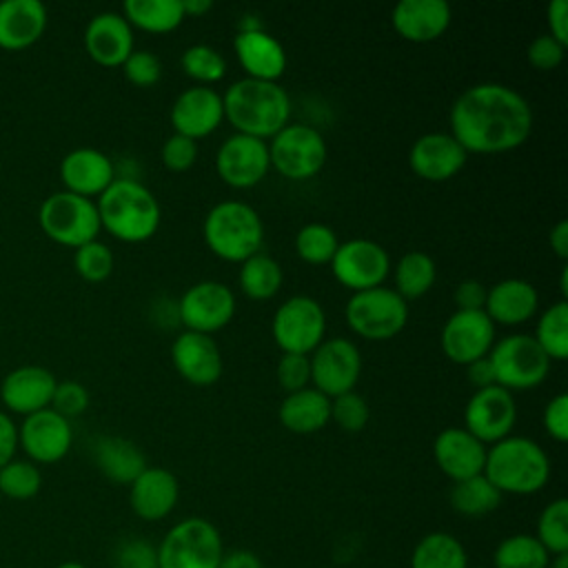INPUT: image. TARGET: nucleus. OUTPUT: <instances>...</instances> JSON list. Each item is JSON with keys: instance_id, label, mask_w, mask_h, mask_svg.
Here are the masks:
<instances>
[{"instance_id": "338daca9", "label": "nucleus", "mask_w": 568, "mask_h": 568, "mask_svg": "<svg viewBox=\"0 0 568 568\" xmlns=\"http://www.w3.org/2000/svg\"><path fill=\"white\" fill-rule=\"evenodd\" d=\"M470 568V566H468ZM473 568H493V566H473Z\"/></svg>"}, {"instance_id": "412c9836", "label": "nucleus", "mask_w": 568, "mask_h": 568, "mask_svg": "<svg viewBox=\"0 0 568 568\" xmlns=\"http://www.w3.org/2000/svg\"><path fill=\"white\" fill-rule=\"evenodd\" d=\"M466 158L468 153L450 133L430 131L413 142L408 151V166L426 182H446L464 169Z\"/></svg>"}, {"instance_id": "2eb2a0df", "label": "nucleus", "mask_w": 568, "mask_h": 568, "mask_svg": "<svg viewBox=\"0 0 568 568\" xmlns=\"http://www.w3.org/2000/svg\"><path fill=\"white\" fill-rule=\"evenodd\" d=\"M517 422L515 395L501 386L479 388L464 408V428L481 444H495L510 435Z\"/></svg>"}, {"instance_id": "8fccbe9b", "label": "nucleus", "mask_w": 568, "mask_h": 568, "mask_svg": "<svg viewBox=\"0 0 568 568\" xmlns=\"http://www.w3.org/2000/svg\"><path fill=\"white\" fill-rule=\"evenodd\" d=\"M49 408H53L55 413H60L67 419L78 417L89 408V390L75 379L58 382Z\"/></svg>"}, {"instance_id": "6e6d98bb", "label": "nucleus", "mask_w": 568, "mask_h": 568, "mask_svg": "<svg viewBox=\"0 0 568 568\" xmlns=\"http://www.w3.org/2000/svg\"><path fill=\"white\" fill-rule=\"evenodd\" d=\"M546 22H548V36H552L561 44H568V2L566 0H550V4L546 7Z\"/></svg>"}, {"instance_id": "c756f323", "label": "nucleus", "mask_w": 568, "mask_h": 568, "mask_svg": "<svg viewBox=\"0 0 568 568\" xmlns=\"http://www.w3.org/2000/svg\"><path fill=\"white\" fill-rule=\"evenodd\" d=\"M47 9L40 0L0 2V49L20 51L36 44L47 29Z\"/></svg>"}, {"instance_id": "bb28decb", "label": "nucleus", "mask_w": 568, "mask_h": 568, "mask_svg": "<svg viewBox=\"0 0 568 568\" xmlns=\"http://www.w3.org/2000/svg\"><path fill=\"white\" fill-rule=\"evenodd\" d=\"M60 180L64 191L93 200L100 197L115 180V166L106 153L91 146H80L62 158Z\"/></svg>"}, {"instance_id": "a878e982", "label": "nucleus", "mask_w": 568, "mask_h": 568, "mask_svg": "<svg viewBox=\"0 0 568 568\" xmlns=\"http://www.w3.org/2000/svg\"><path fill=\"white\" fill-rule=\"evenodd\" d=\"M84 49L100 67H122L133 53V27L122 13H95L84 29Z\"/></svg>"}, {"instance_id": "3c124183", "label": "nucleus", "mask_w": 568, "mask_h": 568, "mask_svg": "<svg viewBox=\"0 0 568 568\" xmlns=\"http://www.w3.org/2000/svg\"><path fill=\"white\" fill-rule=\"evenodd\" d=\"M160 158H162V164L173 171V173H182L186 169H191L197 160V142L186 138V135H180V133H171L162 149H160Z\"/></svg>"}, {"instance_id": "c03bdc74", "label": "nucleus", "mask_w": 568, "mask_h": 568, "mask_svg": "<svg viewBox=\"0 0 568 568\" xmlns=\"http://www.w3.org/2000/svg\"><path fill=\"white\" fill-rule=\"evenodd\" d=\"M113 264H115V260H113L111 248L100 240L87 242L73 251L75 273L89 284L104 282L113 273Z\"/></svg>"}, {"instance_id": "b1692460", "label": "nucleus", "mask_w": 568, "mask_h": 568, "mask_svg": "<svg viewBox=\"0 0 568 568\" xmlns=\"http://www.w3.org/2000/svg\"><path fill=\"white\" fill-rule=\"evenodd\" d=\"M433 459L455 484L484 473L486 444L473 437L464 426H450L437 433L433 442Z\"/></svg>"}, {"instance_id": "dca6fc26", "label": "nucleus", "mask_w": 568, "mask_h": 568, "mask_svg": "<svg viewBox=\"0 0 568 568\" xmlns=\"http://www.w3.org/2000/svg\"><path fill=\"white\" fill-rule=\"evenodd\" d=\"M215 171L220 180L233 189H251L271 171L268 146L264 140L233 133L215 153Z\"/></svg>"}, {"instance_id": "4d7b16f0", "label": "nucleus", "mask_w": 568, "mask_h": 568, "mask_svg": "<svg viewBox=\"0 0 568 568\" xmlns=\"http://www.w3.org/2000/svg\"><path fill=\"white\" fill-rule=\"evenodd\" d=\"M18 450V426L9 413L0 410V468L16 457Z\"/></svg>"}, {"instance_id": "39448f33", "label": "nucleus", "mask_w": 568, "mask_h": 568, "mask_svg": "<svg viewBox=\"0 0 568 568\" xmlns=\"http://www.w3.org/2000/svg\"><path fill=\"white\" fill-rule=\"evenodd\" d=\"M202 235L213 255L242 264L251 255L260 253L264 244V224L251 204L224 200L206 213Z\"/></svg>"}, {"instance_id": "a19ab883", "label": "nucleus", "mask_w": 568, "mask_h": 568, "mask_svg": "<svg viewBox=\"0 0 568 568\" xmlns=\"http://www.w3.org/2000/svg\"><path fill=\"white\" fill-rule=\"evenodd\" d=\"M535 537L548 550L550 557L568 552V501H566V497H557L544 506V510L537 517Z\"/></svg>"}, {"instance_id": "9b49d317", "label": "nucleus", "mask_w": 568, "mask_h": 568, "mask_svg": "<svg viewBox=\"0 0 568 568\" xmlns=\"http://www.w3.org/2000/svg\"><path fill=\"white\" fill-rule=\"evenodd\" d=\"M271 333L282 353L311 355L326 339V313L315 297L293 295L277 306Z\"/></svg>"}, {"instance_id": "4c0bfd02", "label": "nucleus", "mask_w": 568, "mask_h": 568, "mask_svg": "<svg viewBox=\"0 0 568 568\" xmlns=\"http://www.w3.org/2000/svg\"><path fill=\"white\" fill-rule=\"evenodd\" d=\"M550 555L530 532L504 537L493 550V568H548Z\"/></svg>"}, {"instance_id": "69168bd1", "label": "nucleus", "mask_w": 568, "mask_h": 568, "mask_svg": "<svg viewBox=\"0 0 568 568\" xmlns=\"http://www.w3.org/2000/svg\"><path fill=\"white\" fill-rule=\"evenodd\" d=\"M53 568H89V566H84L82 561H75V559H67V561H60V564L53 566Z\"/></svg>"}, {"instance_id": "c9c22d12", "label": "nucleus", "mask_w": 568, "mask_h": 568, "mask_svg": "<svg viewBox=\"0 0 568 568\" xmlns=\"http://www.w3.org/2000/svg\"><path fill=\"white\" fill-rule=\"evenodd\" d=\"M393 280H395V293L402 300H417L426 295L435 280H437V266L430 255L424 251H408L399 257V262L393 268Z\"/></svg>"}, {"instance_id": "f8f14e48", "label": "nucleus", "mask_w": 568, "mask_h": 568, "mask_svg": "<svg viewBox=\"0 0 568 568\" xmlns=\"http://www.w3.org/2000/svg\"><path fill=\"white\" fill-rule=\"evenodd\" d=\"M175 315L184 331L213 335L233 320L235 295L226 284L217 280H202L182 293L175 306Z\"/></svg>"}, {"instance_id": "f03ea898", "label": "nucleus", "mask_w": 568, "mask_h": 568, "mask_svg": "<svg viewBox=\"0 0 568 568\" xmlns=\"http://www.w3.org/2000/svg\"><path fill=\"white\" fill-rule=\"evenodd\" d=\"M224 120L235 133L257 140H271L288 124L291 98L277 82L242 78L235 80L222 95Z\"/></svg>"}, {"instance_id": "5701e85b", "label": "nucleus", "mask_w": 568, "mask_h": 568, "mask_svg": "<svg viewBox=\"0 0 568 568\" xmlns=\"http://www.w3.org/2000/svg\"><path fill=\"white\" fill-rule=\"evenodd\" d=\"M58 379L53 373L38 364H24L4 375L0 384V399L9 413L33 415L51 406Z\"/></svg>"}, {"instance_id": "20e7f679", "label": "nucleus", "mask_w": 568, "mask_h": 568, "mask_svg": "<svg viewBox=\"0 0 568 568\" xmlns=\"http://www.w3.org/2000/svg\"><path fill=\"white\" fill-rule=\"evenodd\" d=\"M484 477L501 495H535L550 479V459L530 437L508 435L486 448Z\"/></svg>"}, {"instance_id": "37998d69", "label": "nucleus", "mask_w": 568, "mask_h": 568, "mask_svg": "<svg viewBox=\"0 0 568 568\" xmlns=\"http://www.w3.org/2000/svg\"><path fill=\"white\" fill-rule=\"evenodd\" d=\"M182 71L195 80L200 87H211L226 75L224 55L209 44H191L182 51L180 58Z\"/></svg>"}, {"instance_id": "393cba45", "label": "nucleus", "mask_w": 568, "mask_h": 568, "mask_svg": "<svg viewBox=\"0 0 568 568\" xmlns=\"http://www.w3.org/2000/svg\"><path fill=\"white\" fill-rule=\"evenodd\" d=\"M180 499L178 477L169 468L146 466L129 484V506L142 521L166 519Z\"/></svg>"}, {"instance_id": "ddd939ff", "label": "nucleus", "mask_w": 568, "mask_h": 568, "mask_svg": "<svg viewBox=\"0 0 568 568\" xmlns=\"http://www.w3.org/2000/svg\"><path fill=\"white\" fill-rule=\"evenodd\" d=\"M331 271L344 288L359 293L384 286L390 273V257L382 244L366 237H355L339 242L331 260Z\"/></svg>"}, {"instance_id": "79ce46f5", "label": "nucleus", "mask_w": 568, "mask_h": 568, "mask_svg": "<svg viewBox=\"0 0 568 568\" xmlns=\"http://www.w3.org/2000/svg\"><path fill=\"white\" fill-rule=\"evenodd\" d=\"M42 488V473L29 459H11L0 468V493L13 501L33 499Z\"/></svg>"}, {"instance_id": "2f4dec72", "label": "nucleus", "mask_w": 568, "mask_h": 568, "mask_svg": "<svg viewBox=\"0 0 568 568\" xmlns=\"http://www.w3.org/2000/svg\"><path fill=\"white\" fill-rule=\"evenodd\" d=\"M93 462L98 470L113 484H131L144 468V453L124 437L104 435L93 442Z\"/></svg>"}, {"instance_id": "aec40b11", "label": "nucleus", "mask_w": 568, "mask_h": 568, "mask_svg": "<svg viewBox=\"0 0 568 568\" xmlns=\"http://www.w3.org/2000/svg\"><path fill=\"white\" fill-rule=\"evenodd\" d=\"M171 126L173 133L200 140L211 135L224 120L222 95L213 87L193 84L184 89L171 106Z\"/></svg>"}, {"instance_id": "09e8293b", "label": "nucleus", "mask_w": 568, "mask_h": 568, "mask_svg": "<svg viewBox=\"0 0 568 568\" xmlns=\"http://www.w3.org/2000/svg\"><path fill=\"white\" fill-rule=\"evenodd\" d=\"M275 377L282 390L295 393L308 386L311 382V359L308 355H297V353H282L275 366Z\"/></svg>"}, {"instance_id": "a18cd8bd", "label": "nucleus", "mask_w": 568, "mask_h": 568, "mask_svg": "<svg viewBox=\"0 0 568 568\" xmlns=\"http://www.w3.org/2000/svg\"><path fill=\"white\" fill-rule=\"evenodd\" d=\"M331 419L346 433H359L371 419L368 402L355 390L342 393L331 399Z\"/></svg>"}, {"instance_id": "603ef678", "label": "nucleus", "mask_w": 568, "mask_h": 568, "mask_svg": "<svg viewBox=\"0 0 568 568\" xmlns=\"http://www.w3.org/2000/svg\"><path fill=\"white\" fill-rule=\"evenodd\" d=\"M566 55V44H561L559 40H555L552 36L548 33H541L537 36L528 49H526V58L530 62V67L539 69V71H550V69H557L561 64Z\"/></svg>"}, {"instance_id": "423d86ee", "label": "nucleus", "mask_w": 568, "mask_h": 568, "mask_svg": "<svg viewBox=\"0 0 568 568\" xmlns=\"http://www.w3.org/2000/svg\"><path fill=\"white\" fill-rule=\"evenodd\" d=\"M155 548L158 568H217L224 555L220 530L204 517L180 519Z\"/></svg>"}, {"instance_id": "4be33fe9", "label": "nucleus", "mask_w": 568, "mask_h": 568, "mask_svg": "<svg viewBox=\"0 0 568 568\" xmlns=\"http://www.w3.org/2000/svg\"><path fill=\"white\" fill-rule=\"evenodd\" d=\"M171 362L182 379L193 386H211L220 379L224 362L211 335L182 331L171 344Z\"/></svg>"}, {"instance_id": "c85d7f7f", "label": "nucleus", "mask_w": 568, "mask_h": 568, "mask_svg": "<svg viewBox=\"0 0 568 568\" xmlns=\"http://www.w3.org/2000/svg\"><path fill=\"white\" fill-rule=\"evenodd\" d=\"M539 308L537 288L521 277H508L493 284L486 293L484 313L493 324L517 326L535 317Z\"/></svg>"}, {"instance_id": "f257e3e1", "label": "nucleus", "mask_w": 568, "mask_h": 568, "mask_svg": "<svg viewBox=\"0 0 568 568\" xmlns=\"http://www.w3.org/2000/svg\"><path fill=\"white\" fill-rule=\"evenodd\" d=\"M532 131V109L513 87L479 82L464 89L450 106V135L466 153H506Z\"/></svg>"}, {"instance_id": "6e6552de", "label": "nucleus", "mask_w": 568, "mask_h": 568, "mask_svg": "<svg viewBox=\"0 0 568 568\" xmlns=\"http://www.w3.org/2000/svg\"><path fill=\"white\" fill-rule=\"evenodd\" d=\"M344 317L348 328L371 342H386L399 335L408 322V302L388 286L353 293Z\"/></svg>"}, {"instance_id": "cd10ccee", "label": "nucleus", "mask_w": 568, "mask_h": 568, "mask_svg": "<svg viewBox=\"0 0 568 568\" xmlns=\"http://www.w3.org/2000/svg\"><path fill=\"white\" fill-rule=\"evenodd\" d=\"M453 11L446 0H399L393 7V29L408 42H433L450 27Z\"/></svg>"}, {"instance_id": "473e14b6", "label": "nucleus", "mask_w": 568, "mask_h": 568, "mask_svg": "<svg viewBox=\"0 0 568 568\" xmlns=\"http://www.w3.org/2000/svg\"><path fill=\"white\" fill-rule=\"evenodd\" d=\"M408 564L410 568H468V552L455 535L433 530L413 546Z\"/></svg>"}, {"instance_id": "6ab92c4d", "label": "nucleus", "mask_w": 568, "mask_h": 568, "mask_svg": "<svg viewBox=\"0 0 568 568\" xmlns=\"http://www.w3.org/2000/svg\"><path fill=\"white\" fill-rule=\"evenodd\" d=\"M233 51L240 67L246 71V78L277 82L286 69V51L282 42L248 20H244L235 33Z\"/></svg>"}, {"instance_id": "72a5a7b5", "label": "nucleus", "mask_w": 568, "mask_h": 568, "mask_svg": "<svg viewBox=\"0 0 568 568\" xmlns=\"http://www.w3.org/2000/svg\"><path fill=\"white\" fill-rule=\"evenodd\" d=\"M122 16L146 33H171L184 20L182 0H126Z\"/></svg>"}, {"instance_id": "58836bf2", "label": "nucleus", "mask_w": 568, "mask_h": 568, "mask_svg": "<svg viewBox=\"0 0 568 568\" xmlns=\"http://www.w3.org/2000/svg\"><path fill=\"white\" fill-rule=\"evenodd\" d=\"M535 342L552 362H564L568 357V304L559 300L550 304L535 326Z\"/></svg>"}, {"instance_id": "9d476101", "label": "nucleus", "mask_w": 568, "mask_h": 568, "mask_svg": "<svg viewBox=\"0 0 568 568\" xmlns=\"http://www.w3.org/2000/svg\"><path fill=\"white\" fill-rule=\"evenodd\" d=\"M266 146L271 169L293 182L315 178L324 169L328 155L324 135L308 124H286L266 142Z\"/></svg>"}, {"instance_id": "de8ad7c7", "label": "nucleus", "mask_w": 568, "mask_h": 568, "mask_svg": "<svg viewBox=\"0 0 568 568\" xmlns=\"http://www.w3.org/2000/svg\"><path fill=\"white\" fill-rule=\"evenodd\" d=\"M122 71L131 84H135L140 89H149L160 80L162 62L155 53H151L146 49H133V53L124 60Z\"/></svg>"}, {"instance_id": "052dcab7", "label": "nucleus", "mask_w": 568, "mask_h": 568, "mask_svg": "<svg viewBox=\"0 0 568 568\" xmlns=\"http://www.w3.org/2000/svg\"><path fill=\"white\" fill-rule=\"evenodd\" d=\"M548 244L559 260L568 257V220H559L548 235Z\"/></svg>"}, {"instance_id": "49530a36", "label": "nucleus", "mask_w": 568, "mask_h": 568, "mask_svg": "<svg viewBox=\"0 0 568 568\" xmlns=\"http://www.w3.org/2000/svg\"><path fill=\"white\" fill-rule=\"evenodd\" d=\"M113 568H158V548L144 537H129L113 552Z\"/></svg>"}, {"instance_id": "4468645a", "label": "nucleus", "mask_w": 568, "mask_h": 568, "mask_svg": "<svg viewBox=\"0 0 568 568\" xmlns=\"http://www.w3.org/2000/svg\"><path fill=\"white\" fill-rule=\"evenodd\" d=\"M308 359L313 388L331 399L355 390L362 375V355L355 342L346 337H328L308 355Z\"/></svg>"}, {"instance_id": "e2e57ef3", "label": "nucleus", "mask_w": 568, "mask_h": 568, "mask_svg": "<svg viewBox=\"0 0 568 568\" xmlns=\"http://www.w3.org/2000/svg\"><path fill=\"white\" fill-rule=\"evenodd\" d=\"M548 568H568V552H564V555H552Z\"/></svg>"}, {"instance_id": "f3484780", "label": "nucleus", "mask_w": 568, "mask_h": 568, "mask_svg": "<svg viewBox=\"0 0 568 568\" xmlns=\"http://www.w3.org/2000/svg\"><path fill=\"white\" fill-rule=\"evenodd\" d=\"M444 355L459 366L486 357L495 344V324L484 311H455L442 326Z\"/></svg>"}, {"instance_id": "ea45409f", "label": "nucleus", "mask_w": 568, "mask_h": 568, "mask_svg": "<svg viewBox=\"0 0 568 568\" xmlns=\"http://www.w3.org/2000/svg\"><path fill=\"white\" fill-rule=\"evenodd\" d=\"M339 246L337 233L322 222H308L295 233V253L302 262L320 266L331 264Z\"/></svg>"}, {"instance_id": "680f3d73", "label": "nucleus", "mask_w": 568, "mask_h": 568, "mask_svg": "<svg viewBox=\"0 0 568 568\" xmlns=\"http://www.w3.org/2000/svg\"><path fill=\"white\" fill-rule=\"evenodd\" d=\"M211 2L209 0H182V11H184V18H189V16H195V18H200V16H204L206 11H211Z\"/></svg>"}, {"instance_id": "bf43d9fd", "label": "nucleus", "mask_w": 568, "mask_h": 568, "mask_svg": "<svg viewBox=\"0 0 568 568\" xmlns=\"http://www.w3.org/2000/svg\"><path fill=\"white\" fill-rule=\"evenodd\" d=\"M466 375H468V382L475 386V390L479 388H488V386H495V375H493V366L488 362V355L468 364L466 366Z\"/></svg>"}, {"instance_id": "e433bc0d", "label": "nucleus", "mask_w": 568, "mask_h": 568, "mask_svg": "<svg viewBox=\"0 0 568 568\" xmlns=\"http://www.w3.org/2000/svg\"><path fill=\"white\" fill-rule=\"evenodd\" d=\"M501 497L504 495L484 477V473L455 481L448 493L450 508L464 517H484L497 510Z\"/></svg>"}, {"instance_id": "a211bd4d", "label": "nucleus", "mask_w": 568, "mask_h": 568, "mask_svg": "<svg viewBox=\"0 0 568 568\" xmlns=\"http://www.w3.org/2000/svg\"><path fill=\"white\" fill-rule=\"evenodd\" d=\"M73 444L71 422L53 408L27 415L18 426V446L33 464H55Z\"/></svg>"}, {"instance_id": "13d9d810", "label": "nucleus", "mask_w": 568, "mask_h": 568, "mask_svg": "<svg viewBox=\"0 0 568 568\" xmlns=\"http://www.w3.org/2000/svg\"><path fill=\"white\" fill-rule=\"evenodd\" d=\"M217 568H264L262 559L246 548H235L222 555Z\"/></svg>"}, {"instance_id": "1a4fd4ad", "label": "nucleus", "mask_w": 568, "mask_h": 568, "mask_svg": "<svg viewBox=\"0 0 568 568\" xmlns=\"http://www.w3.org/2000/svg\"><path fill=\"white\" fill-rule=\"evenodd\" d=\"M495 384L506 390H528L539 386L548 371L550 359L528 333H513L497 339L488 353Z\"/></svg>"}, {"instance_id": "864d4df0", "label": "nucleus", "mask_w": 568, "mask_h": 568, "mask_svg": "<svg viewBox=\"0 0 568 568\" xmlns=\"http://www.w3.org/2000/svg\"><path fill=\"white\" fill-rule=\"evenodd\" d=\"M541 422H544V428L546 433L564 444L568 439V395L566 393H559L555 395L546 408H544V415H541Z\"/></svg>"}, {"instance_id": "7c9ffc66", "label": "nucleus", "mask_w": 568, "mask_h": 568, "mask_svg": "<svg viewBox=\"0 0 568 568\" xmlns=\"http://www.w3.org/2000/svg\"><path fill=\"white\" fill-rule=\"evenodd\" d=\"M277 419L288 433H317L331 422V397L313 386L288 393L277 408Z\"/></svg>"}, {"instance_id": "7ed1b4c3", "label": "nucleus", "mask_w": 568, "mask_h": 568, "mask_svg": "<svg viewBox=\"0 0 568 568\" xmlns=\"http://www.w3.org/2000/svg\"><path fill=\"white\" fill-rule=\"evenodd\" d=\"M100 226L120 242H146L160 229L158 197L133 178H115L95 200Z\"/></svg>"}, {"instance_id": "0eeeda50", "label": "nucleus", "mask_w": 568, "mask_h": 568, "mask_svg": "<svg viewBox=\"0 0 568 568\" xmlns=\"http://www.w3.org/2000/svg\"><path fill=\"white\" fill-rule=\"evenodd\" d=\"M38 224L49 240L73 251L98 240V233L102 231L95 200L69 193L64 189L42 200L38 209Z\"/></svg>"}, {"instance_id": "f704fd0d", "label": "nucleus", "mask_w": 568, "mask_h": 568, "mask_svg": "<svg viewBox=\"0 0 568 568\" xmlns=\"http://www.w3.org/2000/svg\"><path fill=\"white\" fill-rule=\"evenodd\" d=\"M284 282V271L280 262L266 253H255L240 264L237 284L242 293L253 302H266L277 295Z\"/></svg>"}, {"instance_id": "5fc2aeb1", "label": "nucleus", "mask_w": 568, "mask_h": 568, "mask_svg": "<svg viewBox=\"0 0 568 568\" xmlns=\"http://www.w3.org/2000/svg\"><path fill=\"white\" fill-rule=\"evenodd\" d=\"M488 288L479 280H462L455 286L457 311H484Z\"/></svg>"}, {"instance_id": "0e129e2a", "label": "nucleus", "mask_w": 568, "mask_h": 568, "mask_svg": "<svg viewBox=\"0 0 568 568\" xmlns=\"http://www.w3.org/2000/svg\"><path fill=\"white\" fill-rule=\"evenodd\" d=\"M559 288H561V300L568 297V268L564 266L561 268V275H559Z\"/></svg>"}]
</instances>
